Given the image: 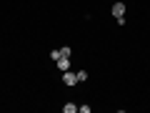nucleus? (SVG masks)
I'll return each instance as SVG.
<instances>
[{"instance_id": "obj_2", "label": "nucleus", "mask_w": 150, "mask_h": 113, "mask_svg": "<svg viewBox=\"0 0 150 113\" xmlns=\"http://www.w3.org/2000/svg\"><path fill=\"white\" fill-rule=\"evenodd\" d=\"M55 65H58V70H63V73H65V70H70V58H68V55H65V58H58V60H55Z\"/></svg>"}, {"instance_id": "obj_6", "label": "nucleus", "mask_w": 150, "mask_h": 113, "mask_svg": "<svg viewBox=\"0 0 150 113\" xmlns=\"http://www.w3.org/2000/svg\"><path fill=\"white\" fill-rule=\"evenodd\" d=\"M50 58H53V60H58V58H63V53H60V48H55L53 53H50Z\"/></svg>"}, {"instance_id": "obj_7", "label": "nucleus", "mask_w": 150, "mask_h": 113, "mask_svg": "<svg viewBox=\"0 0 150 113\" xmlns=\"http://www.w3.org/2000/svg\"><path fill=\"white\" fill-rule=\"evenodd\" d=\"M60 53H63V58H65V55L70 58V48H68V45H63V48H60Z\"/></svg>"}, {"instance_id": "obj_3", "label": "nucleus", "mask_w": 150, "mask_h": 113, "mask_svg": "<svg viewBox=\"0 0 150 113\" xmlns=\"http://www.w3.org/2000/svg\"><path fill=\"white\" fill-rule=\"evenodd\" d=\"M112 15H115V18L125 15V5H123V3H115V5H112Z\"/></svg>"}, {"instance_id": "obj_4", "label": "nucleus", "mask_w": 150, "mask_h": 113, "mask_svg": "<svg viewBox=\"0 0 150 113\" xmlns=\"http://www.w3.org/2000/svg\"><path fill=\"white\" fill-rule=\"evenodd\" d=\"M63 111H65V113H75V111H78V106H75V103H65Z\"/></svg>"}, {"instance_id": "obj_1", "label": "nucleus", "mask_w": 150, "mask_h": 113, "mask_svg": "<svg viewBox=\"0 0 150 113\" xmlns=\"http://www.w3.org/2000/svg\"><path fill=\"white\" fill-rule=\"evenodd\" d=\"M63 83H65V86H75V83H78V75L70 73V70H65V73H63Z\"/></svg>"}, {"instance_id": "obj_5", "label": "nucleus", "mask_w": 150, "mask_h": 113, "mask_svg": "<svg viewBox=\"0 0 150 113\" xmlns=\"http://www.w3.org/2000/svg\"><path fill=\"white\" fill-rule=\"evenodd\" d=\"M75 75H78V83L88 81V70H78V73H75Z\"/></svg>"}]
</instances>
